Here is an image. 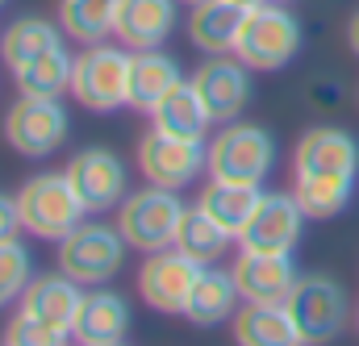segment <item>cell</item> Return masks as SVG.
Masks as SVG:
<instances>
[{"label":"cell","instance_id":"cell-1","mask_svg":"<svg viewBox=\"0 0 359 346\" xmlns=\"http://www.w3.org/2000/svg\"><path fill=\"white\" fill-rule=\"evenodd\" d=\"M17 205H21V221H25V234L34 238H46V242H63L72 230L84 226L88 217V205L80 200V192L72 188L67 172H42L29 175L17 192Z\"/></svg>","mask_w":359,"mask_h":346},{"label":"cell","instance_id":"cell-2","mask_svg":"<svg viewBox=\"0 0 359 346\" xmlns=\"http://www.w3.org/2000/svg\"><path fill=\"white\" fill-rule=\"evenodd\" d=\"M301 50V21L297 13H288L284 4L264 0L255 8H247L234 55L251 67V71H280L297 59Z\"/></svg>","mask_w":359,"mask_h":346},{"label":"cell","instance_id":"cell-3","mask_svg":"<svg viewBox=\"0 0 359 346\" xmlns=\"http://www.w3.org/2000/svg\"><path fill=\"white\" fill-rule=\"evenodd\" d=\"M184 213H188V205L180 200V192L159 188V184H147V188L130 192L117 205V230H121V238L134 251L151 255V251H163V247L176 242Z\"/></svg>","mask_w":359,"mask_h":346},{"label":"cell","instance_id":"cell-4","mask_svg":"<svg viewBox=\"0 0 359 346\" xmlns=\"http://www.w3.org/2000/svg\"><path fill=\"white\" fill-rule=\"evenodd\" d=\"M276 167V138L264 125L251 121H226L209 142V179L230 184H264Z\"/></svg>","mask_w":359,"mask_h":346},{"label":"cell","instance_id":"cell-5","mask_svg":"<svg viewBox=\"0 0 359 346\" xmlns=\"http://www.w3.org/2000/svg\"><path fill=\"white\" fill-rule=\"evenodd\" d=\"M288 313L297 321L301 342L326 346L347 330L351 300H347V288L339 279H330V275H301L292 296H288Z\"/></svg>","mask_w":359,"mask_h":346},{"label":"cell","instance_id":"cell-6","mask_svg":"<svg viewBox=\"0 0 359 346\" xmlns=\"http://www.w3.org/2000/svg\"><path fill=\"white\" fill-rule=\"evenodd\" d=\"M72 96L88 113H113L130 100V50L126 46H84L72 67Z\"/></svg>","mask_w":359,"mask_h":346},{"label":"cell","instance_id":"cell-7","mask_svg":"<svg viewBox=\"0 0 359 346\" xmlns=\"http://www.w3.org/2000/svg\"><path fill=\"white\" fill-rule=\"evenodd\" d=\"M130 242L121 238L117 226H100V221H84L80 230H72L59 242V271L72 275L80 288H100L104 279H113L126 263Z\"/></svg>","mask_w":359,"mask_h":346},{"label":"cell","instance_id":"cell-8","mask_svg":"<svg viewBox=\"0 0 359 346\" xmlns=\"http://www.w3.org/2000/svg\"><path fill=\"white\" fill-rule=\"evenodd\" d=\"M72 134L67 109L59 96H21L4 113V138L21 159H46L55 155Z\"/></svg>","mask_w":359,"mask_h":346},{"label":"cell","instance_id":"cell-9","mask_svg":"<svg viewBox=\"0 0 359 346\" xmlns=\"http://www.w3.org/2000/svg\"><path fill=\"white\" fill-rule=\"evenodd\" d=\"M138 167L147 175V184L184 192L201 172H209V142L205 138H176L163 130H147L138 142Z\"/></svg>","mask_w":359,"mask_h":346},{"label":"cell","instance_id":"cell-10","mask_svg":"<svg viewBox=\"0 0 359 346\" xmlns=\"http://www.w3.org/2000/svg\"><path fill=\"white\" fill-rule=\"evenodd\" d=\"M305 209L292 192H264L259 209L251 213L247 230L238 234V251H264V255H292L305 230Z\"/></svg>","mask_w":359,"mask_h":346},{"label":"cell","instance_id":"cell-11","mask_svg":"<svg viewBox=\"0 0 359 346\" xmlns=\"http://www.w3.org/2000/svg\"><path fill=\"white\" fill-rule=\"evenodd\" d=\"M196 275H201V263L188 259L176 247L151 251L138 267V296L159 313H184Z\"/></svg>","mask_w":359,"mask_h":346},{"label":"cell","instance_id":"cell-12","mask_svg":"<svg viewBox=\"0 0 359 346\" xmlns=\"http://www.w3.org/2000/svg\"><path fill=\"white\" fill-rule=\"evenodd\" d=\"M192 88L201 92V100H205V109H209V117L217 125L238 121V113L251 100V67L238 55H209L196 67Z\"/></svg>","mask_w":359,"mask_h":346},{"label":"cell","instance_id":"cell-13","mask_svg":"<svg viewBox=\"0 0 359 346\" xmlns=\"http://www.w3.org/2000/svg\"><path fill=\"white\" fill-rule=\"evenodd\" d=\"M63 172L72 179V188L80 192V200L88 205V213H109L113 205H121L130 196L126 192V184H130L126 163L113 151H104V146H92V151L72 155V163Z\"/></svg>","mask_w":359,"mask_h":346},{"label":"cell","instance_id":"cell-14","mask_svg":"<svg viewBox=\"0 0 359 346\" xmlns=\"http://www.w3.org/2000/svg\"><path fill=\"white\" fill-rule=\"evenodd\" d=\"M243 305H288L301 271L292 267V255H264V251H238L230 267Z\"/></svg>","mask_w":359,"mask_h":346},{"label":"cell","instance_id":"cell-15","mask_svg":"<svg viewBox=\"0 0 359 346\" xmlns=\"http://www.w3.org/2000/svg\"><path fill=\"white\" fill-rule=\"evenodd\" d=\"M359 172V142L347 130L313 125L301 134L292 151V175H355Z\"/></svg>","mask_w":359,"mask_h":346},{"label":"cell","instance_id":"cell-16","mask_svg":"<svg viewBox=\"0 0 359 346\" xmlns=\"http://www.w3.org/2000/svg\"><path fill=\"white\" fill-rule=\"evenodd\" d=\"M180 0H121L113 38L126 50H159L176 34Z\"/></svg>","mask_w":359,"mask_h":346},{"label":"cell","instance_id":"cell-17","mask_svg":"<svg viewBox=\"0 0 359 346\" xmlns=\"http://www.w3.org/2000/svg\"><path fill=\"white\" fill-rule=\"evenodd\" d=\"M130 334V305L121 292H109V288H96L84 292V305H80V317L72 326V338L80 346H113L126 342Z\"/></svg>","mask_w":359,"mask_h":346},{"label":"cell","instance_id":"cell-18","mask_svg":"<svg viewBox=\"0 0 359 346\" xmlns=\"http://www.w3.org/2000/svg\"><path fill=\"white\" fill-rule=\"evenodd\" d=\"M80 305H84V292L72 275H34L29 288L21 292V313L46 321V326H59L72 334L76 317H80Z\"/></svg>","mask_w":359,"mask_h":346},{"label":"cell","instance_id":"cell-19","mask_svg":"<svg viewBox=\"0 0 359 346\" xmlns=\"http://www.w3.org/2000/svg\"><path fill=\"white\" fill-rule=\"evenodd\" d=\"M238 300H243V296H238L234 275H230V271H217V263H209V267H201V275H196V284H192L188 305H184L180 317H188V321L201 326V330H213V326H222V321H234Z\"/></svg>","mask_w":359,"mask_h":346},{"label":"cell","instance_id":"cell-20","mask_svg":"<svg viewBox=\"0 0 359 346\" xmlns=\"http://www.w3.org/2000/svg\"><path fill=\"white\" fill-rule=\"evenodd\" d=\"M243 17H247V8L234 0H201L188 13V38L205 55H234Z\"/></svg>","mask_w":359,"mask_h":346},{"label":"cell","instance_id":"cell-21","mask_svg":"<svg viewBox=\"0 0 359 346\" xmlns=\"http://www.w3.org/2000/svg\"><path fill=\"white\" fill-rule=\"evenodd\" d=\"M180 63L168 50H130V109L151 113L180 84Z\"/></svg>","mask_w":359,"mask_h":346},{"label":"cell","instance_id":"cell-22","mask_svg":"<svg viewBox=\"0 0 359 346\" xmlns=\"http://www.w3.org/2000/svg\"><path fill=\"white\" fill-rule=\"evenodd\" d=\"M230 326L238 346H305L288 305H243Z\"/></svg>","mask_w":359,"mask_h":346},{"label":"cell","instance_id":"cell-23","mask_svg":"<svg viewBox=\"0 0 359 346\" xmlns=\"http://www.w3.org/2000/svg\"><path fill=\"white\" fill-rule=\"evenodd\" d=\"M151 125L163 130V134H176V138H205L213 117L201 100V92L192 88V80H180L155 109H151Z\"/></svg>","mask_w":359,"mask_h":346},{"label":"cell","instance_id":"cell-24","mask_svg":"<svg viewBox=\"0 0 359 346\" xmlns=\"http://www.w3.org/2000/svg\"><path fill=\"white\" fill-rule=\"evenodd\" d=\"M259 200H264V192L255 188V184H230V179H209L205 184V192H201V209L222 226V230H230L234 238L247 230V221H251V213L259 209Z\"/></svg>","mask_w":359,"mask_h":346},{"label":"cell","instance_id":"cell-25","mask_svg":"<svg viewBox=\"0 0 359 346\" xmlns=\"http://www.w3.org/2000/svg\"><path fill=\"white\" fill-rule=\"evenodd\" d=\"M117 8H121V0H59V25L72 42L96 46V42L113 38Z\"/></svg>","mask_w":359,"mask_h":346},{"label":"cell","instance_id":"cell-26","mask_svg":"<svg viewBox=\"0 0 359 346\" xmlns=\"http://www.w3.org/2000/svg\"><path fill=\"white\" fill-rule=\"evenodd\" d=\"M63 46V25L46 21V17H17L4 34H0V59L8 71H17L21 63H29L34 55Z\"/></svg>","mask_w":359,"mask_h":346},{"label":"cell","instance_id":"cell-27","mask_svg":"<svg viewBox=\"0 0 359 346\" xmlns=\"http://www.w3.org/2000/svg\"><path fill=\"white\" fill-rule=\"evenodd\" d=\"M72 67H76V55H67V46H50L34 55L29 63H21L13 80L21 88V96H63L72 92Z\"/></svg>","mask_w":359,"mask_h":346},{"label":"cell","instance_id":"cell-28","mask_svg":"<svg viewBox=\"0 0 359 346\" xmlns=\"http://www.w3.org/2000/svg\"><path fill=\"white\" fill-rule=\"evenodd\" d=\"M351 192H355V175H297V184H292V196L309 221L339 217L347 209Z\"/></svg>","mask_w":359,"mask_h":346},{"label":"cell","instance_id":"cell-29","mask_svg":"<svg viewBox=\"0 0 359 346\" xmlns=\"http://www.w3.org/2000/svg\"><path fill=\"white\" fill-rule=\"evenodd\" d=\"M230 242H234V234L230 230H222L201 205H192L188 213H184V221H180V234H176V251H184L188 259H196L201 267H209V263H217L226 251H230Z\"/></svg>","mask_w":359,"mask_h":346},{"label":"cell","instance_id":"cell-30","mask_svg":"<svg viewBox=\"0 0 359 346\" xmlns=\"http://www.w3.org/2000/svg\"><path fill=\"white\" fill-rule=\"evenodd\" d=\"M34 279V255L29 247H21L17 238L13 242H0V309L21 300V292L29 288Z\"/></svg>","mask_w":359,"mask_h":346},{"label":"cell","instance_id":"cell-31","mask_svg":"<svg viewBox=\"0 0 359 346\" xmlns=\"http://www.w3.org/2000/svg\"><path fill=\"white\" fill-rule=\"evenodd\" d=\"M67 338H72L67 330L46 326V321H38L29 313H17L8 321V330H4V346H67Z\"/></svg>","mask_w":359,"mask_h":346},{"label":"cell","instance_id":"cell-32","mask_svg":"<svg viewBox=\"0 0 359 346\" xmlns=\"http://www.w3.org/2000/svg\"><path fill=\"white\" fill-rule=\"evenodd\" d=\"M21 230H25V221H21L17 196H4V192H0V242H13Z\"/></svg>","mask_w":359,"mask_h":346},{"label":"cell","instance_id":"cell-33","mask_svg":"<svg viewBox=\"0 0 359 346\" xmlns=\"http://www.w3.org/2000/svg\"><path fill=\"white\" fill-rule=\"evenodd\" d=\"M347 42H351V50H355V59H359V13L347 21Z\"/></svg>","mask_w":359,"mask_h":346},{"label":"cell","instance_id":"cell-34","mask_svg":"<svg viewBox=\"0 0 359 346\" xmlns=\"http://www.w3.org/2000/svg\"><path fill=\"white\" fill-rule=\"evenodd\" d=\"M234 4H243V8H255V4H264V0H234Z\"/></svg>","mask_w":359,"mask_h":346},{"label":"cell","instance_id":"cell-35","mask_svg":"<svg viewBox=\"0 0 359 346\" xmlns=\"http://www.w3.org/2000/svg\"><path fill=\"white\" fill-rule=\"evenodd\" d=\"M180 4H201V0H180Z\"/></svg>","mask_w":359,"mask_h":346},{"label":"cell","instance_id":"cell-36","mask_svg":"<svg viewBox=\"0 0 359 346\" xmlns=\"http://www.w3.org/2000/svg\"><path fill=\"white\" fill-rule=\"evenodd\" d=\"M355 326H359V309H355Z\"/></svg>","mask_w":359,"mask_h":346},{"label":"cell","instance_id":"cell-37","mask_svg":"<svg viewBox=\"0 0 359 346\" xmlns=\"http://www.w3.org/2000/svg\"><path fill=\"white\" fill-rule=\"evenodd\" d=\"M276 4H288V0H276Z\"/></svg>","mask_w":359,"mask_h":346},{"label":"cell","instance_id":"cell-38","mask_svg":"<svg viewBox=\"0 0 359 346\" xmlns=\"http://www.w3.org/2000/svg\"><path fill=\"white\" fill-rule=\"evenodd\" d=\"M113 346H121V342H113Z\"/></svg>","mask_w":359,"mask_h":346},{"label":"cell","instance_id":"cell-39","mask_svg":"<svg viewBox=\"0 0 359 346\" xmlns=\"http://www.w3.org/2000/svg\"><path fill=\"white\" fill-rule=\"evenodd\" d=\"M0 4H4V0H0Z\"/></svg>","mask_w":359,"mask_h":346}]
</instances>
